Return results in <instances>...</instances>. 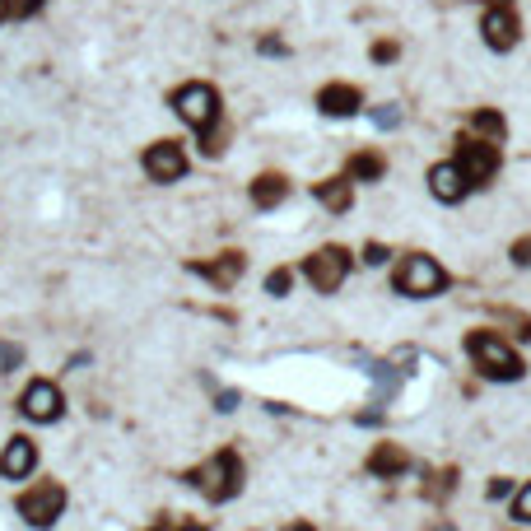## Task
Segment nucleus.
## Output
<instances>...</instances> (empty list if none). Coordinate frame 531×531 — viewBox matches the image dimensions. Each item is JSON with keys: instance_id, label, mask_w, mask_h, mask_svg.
Returning a JSON list of instances; mask_svg holds the SVG:
<instances>
[{"instance_id": "nucleus-2", "label": "nucleus", "mask_w": 531, "mask_h": 531, "mask_svg": "<svg viewBox=\"0 0 531 531\" xmlns=\"http://www.w3.org/2000/svg\"><path fill=\"white\" fill-rule=\"evenodd\" d=\"M466 354L476 359V368L490 382H518L522 373H527L522 359H518V350H508V341H499L494 331H476V336H466Z\"/></svg>"}, {"instance_id": "nucleus-5", "label": "nucleus", "mask_w": 531, "mask_h": 531, "mask_svg": "<svg viewBox=\"0 0 531 531\" xmlns=\"http://www.w3.org/2000/svg\"><path fill=\"white\" fill-rule=\"evenodd\" d=\"M452 164L462 168L471 187H490V177L499 173V164H504V154H499V145H494V140L462 136V140H457V159H452Z\"/></svg>"}, {"instance_id": "nucleus-29", "label": "nucleus", "mask_w": 531, "mask_h": 531, "mask_svg": "<svg viewBox=\"0 0 531 531\" xmlns=\"http://www.w3.org/2000/svg\"><path fill=\"white\" fill-rule=\"evenodd\" d=\"M261 52H266V56H280L285 47H280V38H266V42H261Z\"/></svg>"}, {"instance_id": "nucleus-1", "label": "nucleus", "mask_w": 531, "mask_h": 531, "mask_svg": "<svg viewBox=\"0 0 531 531\" xmlns=\"http://www.w3.org/2000/svg\"><path fill=\"white\" fill-rule=\"evenodd\" d=\"M173 108H177V117L201 136V154L224 150V131H219V117H224V108H219V89L191 80V84H182V89L173 94Z\"/></svg>"}, {"instance_id": "nucleus-24", "label": "nucleus", "mask_w": 531, "mask_h": 531, "mask_svg": "<svg viewBox=\"0 0 531 531\" xmlns=\"http://www.w3.org/2000/svg\"><path fill=\"white\" fill-rule=\"evenodd\" d=\"M396 52H401V47H396L392 38H382V42H373V61H378V66H387V61H396Z\"/></svg>"}, {"instance_id": "nucleus-4", "label": "nucleus", "mask_w": 531, "mask_h": 531, "mask_svg": "<svg viewBox=\"0 0 531 531\" xmlns=\"http://www.w3.org/2000/svg\"><path fill=\"white\" fill-rule=\"evenodd\" d=\"M406 299H434V294H443L448 289V275H443V266H438L434 257H406L401 266H396V280H392Z\"/></svg>"}, {"instance_id": "nucleus-10", "label": "nucleus", "mask_w": 531, "mask_h": 531, "mask_svg": "<svg viewBox=\"0 0 531 531\" xmlns=\"http://www.w3.org/2000/svg\"><path fill=\"white\" fill-rule=\"evenodd\" d=\"M61 392H56V382H47V378H38V382H28V392H24V401H19V410H24L28 420H38V424H52L56 415H61Z\"/></svg>"}, {"instance_id": "nucleus-23", "label": "nucleus", "mask_w": 531, "mask_h": 531, "mask_svg": "<svg viewBox=\"0 0 531 531\" xmlns=\"http://www.w3.org/2000/svg\"><path fill=\"white\" fill-rule=\"evenodd\" d=\"M42 5L47 0H10V19H33V14H42Z\"/></svg>"}, {"instance_id": "nucleus-18", "label": "nucleus", "mask_w": 531, "mask_h": 531, "mask_svg": "<svg viewBox=\"0 0 531 531\" xmlns=\"http://www.w3.org/2000/svg\"><path fill=\"white\" fill-rule=\"evenodd\" d=\"M382 173H387V159H382L378 150H359V154H350V164H345L350 182H378Z\"/></svg>"}, {"instance_id": "nucleus-32", "label": "nucleus", "mask_w": 531, "mask_h": 531, "mask_svg": "<svg viewBox=\"0 0 531 531\" xmlns=\"http://www.w3.org/2000/svg\"><path fill=\"white\" fill-rule=\"evenodd\" d=\"M285 531H313V527H308V522H294V527H285Z\"/></svg>"}, {"instance_id": "nucleus-34", "label": "nucleus", "mask_w": 531, "mask_h": 531, "mask_svg": "<svg viewBox=\"0 0 531 531\" xmlns=\"http://www.w3.org/2000/svg\"><path fill=\"white\" fill-rule=\"evenodd\" d=\"M490 5H513V0H490Z\"/></svg>"}, {"instance_id": "nucleus-28", "label": "nucleus", "mask_w": 531, "mask_h": 531, "mask_svg": "<svg viewBox=\"0 0 531 531\" xmlns=\"http://www.w3.org/2000/svg\"><path fill=\"white\" fill-rule=\"evenodd\" d=\"M513 261H518V266H531V238L513 243Z\"/></svg>"}, {"instance_id": "nucleus-22", "label": "nucleus", "mask_w": 531, "mask_h": 531, "mask_svg": "<svg viewBox=\"0 0 531 531\" xmlns=\"http://www.w3.org/2000/svg\"><path fill=\"white\" fill-rule=\"evenodd\" d=\"M24 364V350H19V345H0V373H14V368Z\"/></svg>"}, {"instance_id": "nucleus-9", "label": "nucleus", "mask_w": 531, "mask_h": 531, "mask_svg": "<svg viewBox=\"0 0 531 531\" xmlns=\"http://www.w3.org/2000/svg\"><path fill=\"white\" fill-rule=\"evenodd\" d=\"M480 33H485V42H490L494 52L518 47L522 24H518V14H513V5H490V10H485V19H480Z\"/></svg>"}, {"instance_id": "nucleus-33", "label": "nucleus", "mask_w": 531, "mask_h": 531, "mask_svg": "<svg viewBox=\"0 0 531 531\" xmlns=\"http://www.w3.org/2000/svg\"><path fill=\"white\" fill-rule=\"evenodd\" d=\"M177 531H205V527H196V522H187V527H177Z\"/></svg>"}, {"instance_id": "nucleus-27", "label": "nucleus", "mask_w": 531, "mask_h": 531, "mask_svg": "<svg viewBox=\"0 0 531 531\" xmlns=\"http://www.w3.org/2000/svg\"><path fill=\"white\" fill-rule=\"evenodd\" d=\"M513 513H518V522H531V485L518 494V508H513Z\"/></svg>"}, {"instance_id": "nucleus-31", "label": "nucleus", "mask_w": 531, "mask_h": 531, "mask_svg": "<svg viewBox=\"0 0 531 531\" xmlns=\"http://www.w3.org/2000/svg\"><path fill=\"white\" fill-rule=\"evenodd\" d=\"M5 19H10V0H0V24H5Z\"/></svg>"}, {"instance_id": "nucleus-15", "label": "nucleus", "mask_w": 531, "mask_h": 531, "mask_svg": "<svg viewBox=\"0 0 531 531\" xmlns=\"http://www.w3.org/2000/svg\"><path fill=\"white\" fill-rule=\"evenodd\" d=\"M406 466H410V457H406V448H396V443H378V448L368 452V476L396 480Z\"/></svg>"}, {"instance_id": "nucleus-20", "label": "nucleus", "mask_w": 531, "mask_h": 531, "mask_svg": "<svg viewBox=\"0 0 531 531\" xmlns=\"http://www.w3.org/2000/svg\"><path fill=\"white\" fill-rule=\"evenodd\" d=\"M452 490H457V471H438V476H429V485H424V494L438 499V504H443Z\"/></svg>"}, {"instance_id": "nucleus-12", "label": "nucleus", "mask_w": 531, "mask_h": 531, "mask_svg": "<svg viewBox=\"0 0 531 531\" xmlns=\"http://www.w3.org/2000/svg\"><path fill=\"white\" fill-rule=\"evenodd\" d=\"M429 191H434L443 205H457L471 191V182H466V173L457 164H434L429 168Z\"/></svg>"}, {"instance_id": "nucleus-35", "label": "nucleus", "mask_w": 531, "mask_h": 531, "mask_svg": "<svg viewBox=\"0 0 531 531\" xmlns=\"http://www.w3.org/2000/svg\"><path fill=\"white\" fill-rule=\"evenodd\" d=\"M434 531H452V527H434Z\"/></svg>"}, {"instance_id": "nucleus-11", "label": "nucleus", "mask_w": 531, "mask_h": 531, "mask_svg": "<svg viewBox=\"0 0 531 531\" xmlns=\"http://www.w3.org/2000/svg\"><path fill=\"white\" fill-rule=\"evenodd\" d=\"M191 271L205 275L215 289H233L247 271V257L243 252H219V257H210V261H191Z\"/></svg>"}, {"instance_id": "nucleus-3", "label": "nucleus", "mask_w": 531, "mask_h": 531, "mask_svg": "<svg viewBox=\"0 0 531 531\" xmlns=\"http://www.w3.org/2000/svg\"><path fill=\"white\" fill-rule=\"evenodd\" d=\"M187 480L210 499V504H224V499H233V494L243 490V462H238V452L224 448V452H215L201 471H191Z\"/></svg>"}, {"instance_id": "nucleus-17", "label": "nucleus", "mask_w": 531, "mask_h": 531, "mask_svg": "<svg viewBox=\"0 0 531 531\" xmlns=\"http://www.w3.org/2000/svg\"><path fill=\"white\" fill-rule=\"evenodd\" d=\"M285 196H289V182L280 173H261L252 182V205L257 210H275V205H285Z\"/></svg>"}, {"instance_id": "nucleus-30", "label": "nucleus", "mask_w": 531, "mask_h": 531, "mask_svg": "<svg viewBox=\"0 0 531 531\" xmlns=\"http://www.w3.org/2000/svg\"><path fill=\"white\" fill-rule=\"evenodd\" d=\"M508 494V480H490V499H504Z\"/></svg>"}, {"instance_id": "nucleus-14", "label": "nucleus", "mask_w": 531, "mask_h": 531, "mask_svg": "<svg viewBox=\"0 0 531 531\" xmlns=\"http://www.w3.org/2000/svg\"><path fill=\"white\" fill-rule=\"evenodd\" d=\"M317 108L327 112V117H354V112L364 108V94L354 84H327V89H317Z\"/></svg>"}, {"instance_id": "nucleus-26", "label": "nucleus", "mask_w": 531, "mask_h": 531, "mask_svg": "<svg viewBox=\"0 0 531 531\" xmlns=\"http://www.w3.org/2000/svg\"><path fill=\"white\" fill-rule=\"evenodd\" d=\"M364 261H368V266H382V261H387V247H382V243H368L364 247Z\"/></svg>"}, {"instance_id": "nucleus-16", "label": "nucleus", "mask_w": 531, "mask_h": 531, "mask_svg": "<svg viewBox=\"0 0 531 531\" xmlns=\"http://www.w3.org/2000/svg\"><path fill=\"white\" fill-rule=\"evenodd\" d=\"M313 196L327 205L331 215H345L350 201H354V182H350V177H327V182H317V187H313Z\"/></svg>"}, {"instance_id": "nucleus-13", "label": "nucleus", "mask_w": 531, "mask_h": 531, "mask_svg": "<svg viewBox=\"0 0 531 531\" xmlns=\"http://www.w3.org/2000/svg\"><path fill=\"white\" fill-rule=\"evenodd\" d=\"M33 466H38V448H33V438H10L5 452H0V476H5V480H24Z\"/></svg>"}, {"instance_id": "nucleus-7", "label": "nucleus", "mask_w": 531, "mask_h": 531, "mask_svg": "<svg viewBox=\"0 0 531 531\" xmlns=\"http://www.w3.org/2000/svg\"><path fill=\"white\" fill-rule=\"evenodd\" d=\"M303 275L313 280L317 294H336L345 285V275H350V252L345 247H322V252L303 261Z\"/></svg>"}, {"instance_id": "nucleus-8", "label": "nucleus", "mask_w": 531, "mask_h": 531, "mask_svg": "<svg viewBox=\"0 0 531 531\" xmlns=\"http://www.w3.org/2000/svg\"><path fill=\"white\" fill-rule=\"evenodd\" d=\"M140 164H145V173H150L154 182H177V177H187V154H182L177 140H154Z\"/></svg>"}, {"instance_id": "nucleus-6", "label": "nucleus", "mask_w": 531, "mask_h": 531, "mask_svg": "<svg viewBox=\"0 0 531 531\" xmlns=\"http://www.w3.org/2000/svg\"><path fill=\"white\" fill-rule=\"evenodd\" d=\"M61 513H66V490H61L56 480H38L33 490L19 494V518H24L28 527H52Z\"/></svg>"}, {"instance_id": "nucleus-21", "label": "nucleus", "mask_w": 531, "mask_h": 531, "mask_svg": "<svg viewBox=\"0 0 531 531\" xmlns=\"http://www.w3.org/2000/svg\"><path fill=\"white\" fill-rule=\"evenodd\" d=\"M289 285H294V271H271L266 275V294H275V299H285Z\"/></svg>"}, {"instance_id": "nucleus-25", "label": "nucleus", "mask_w": 531, "mask_h": 531, "mask_svg": "<svg viewBox=\"0 0 531 531\" xmlns=\"http://www.w3.org/2000/svg\"><path fill=\"white\" fill-rule=\"evenodd\" d=\"M373 122H378L382 131H392V126L401 122V112H396V108H378V112H373Z\"/></svg>"}, {"instance_id": "nucleus-19", "label": "nucleus", "mask_w": 531, "mask_h": 531, "mask_svg": "<svg viewBox=\"0 0 531 531\" xmlns=\"http://www.w3.org/2000/svg\"><path fill=\"white\" fill-rule=\"evenodd\" d=\"M504 131H508V122L494 108H480L471 117V136H480V140H504Z\"/></svg>"}]
</instances>
